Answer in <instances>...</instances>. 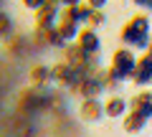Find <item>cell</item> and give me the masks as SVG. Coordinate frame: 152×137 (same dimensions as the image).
<instances>
[{"instance_id": "277c9868", "label": "cell", "mask_w": 152, "mask_h": 137, "mask_svg": "<svg viewBox=\"0 0 152 137\" xmlns=\"http://www.w3.org/2000/svg\"><path fill=\"white\" fill-rule=\"evenodd\" d=\"M102 92H107V86H104V81H102L99 74L84 79V81L74 89V94H81L84 99H99V94H102Z\"/></svg>"}, {"instance_id": "cb8c5ba5", "label": "cell", "mask_w": 152, "mask_h": 137, "mask_svg": "<svg viewBox=\"0 0 152 137\" xmlns=\"http://www.w3.org/2000/svg\"><path fill=\"white\" fill-rule=\"evenodd\" d=\"M147 8H152V0H150V3H147Z\"/></svg>"}, {"instance_id": "3957f363", "label": "cell", "mask_w": 152, "mask_h": 137, "mask_svg": "<svg viewBox=\"0 0 152 137\" xmlns=\"http://www.w3.org/2000/svg\"><path fill=\"white\" fill-rule=\"evenodd\" d=\"M58 8H61V5H56V3H46V5L36 13V26L43 28V31L56 28V26H58V15H61Z\"/></svg>"}, {"instance_id": "2e32d148", "label": "cell", "mask_w": 152, "mask_h": 137, "mask_svg": "<svg viewBox=\"0 0 152 137\" xmlns=\"http://www.w3.org/2000/svg\"><path fill=\"white\" fill-rule=\"evenodd\" d=\"M89 26H91V28L104 26V13H102V10H94V13H91V18H89Z\"/></svg>"}, {"instance_id": "9c48e42d", "label": "cell", "mask_w": 152, "mask_h": 137, "mask_svg": "<svg viewBox=\"0 0 152 137\" xmlns=\"http://www.w3.org/2000/svg\"><path fill=\"white\" fill-rule=\"evenodd\" d=\"M64 51H66V59L64 61H69L71 66H86L89 64V53L79 43H76V46H66Z\"/></svg>"}, {"instance_id": "7a4b0ae2", "label": "cell", "mask_w": 152, "mask_h": 137, "mask_svg": "<svg viewBox=\"0 0 152 137\" xmlns=\"http://www.w3.org/2000/svg\"><path fill=\"white\" fill-rule=\"evenodd\" d=\"M147 31H150V18H147V15H134L124 28H122V43L134 46Z\"/></svg>"}, {"instance_id": "30bf717a", "label": "cell", "mask_w": 152, "mask_h": 137, "mask_svg": "<svg viewBox=\"0 0 152 137\" xmlns=\"http://www.w3.org/2000/svg\"><path fill=\"white\" fill-rule=\"evenodd\" d=\"M104 109H107L109 117H122V114H127V102L122 97H109L104 102Z\"/></svg>"}, {"instance_id": "4fadbf2b", "label": "cell", "mask_w": 152, "mask_h": 137, "mask_svg": "<svg viewBox=\"0 0 152 137\" xmlns=\"http://www.w3.org/2000/svg\"><path fill=\"white\" fill-rule=\"evenodd\" d=\"M31 79H33V84H46V81L53 79V69H48V66H33Z\"/></svg>"}, {"instance_id": "5bb4252c", "label": "cell", "mask_w": 152, "mask_h": 137, "mask_svg": "<svg viewBox=\"0 0 152 137\" xmlns=\"http://www.w3.org/2000/svg\"><path fill=\"white\" fill-rule=\"evenodd\" d=\"M132 81H134V84H140V86H145V84H152V74L137 66V71H134V76H132Z\"/></svg>"}, {"instance_id": "d6986e66", "label": "cell", "mask_w": 152, "mask_h": 137, "mask_svg": "<svg viewBox=\"0 0 152 137\" xmlns=\"http://www.w3.org/2000/svg\"><path fill=\"white\" fill-rule=\"evenodd\" d=\"M86 3H89V5L94 8V10H102V8L107 5V0H86Z\"/></svg>"}, {"instance_id": "6da1fadb", "label": "cell", "mask_w": 152, "mask_h": 137, "mask_svg": "<svg viewBox=\"0 0 152 137\" xmlns=\"http://www.w3.org/2000/svg\"><path fill=\"white\" fill-rule=\"evenodd\" d=\"M112 69H114V74H117L122 81L132 79V76H134V71H137V59H134V53H132L129 48L114 51V56H112Z\"/></svg>"}, {"instance_id": "5b68a950", "label": "cell", "mask_w": 152, "mask_h": 137, "mask_svg": "<svg viewBox=\"0 0 152 137\" xmlns=\"http://www.w3.org/2000/svg\"><path fill=\"white\" fill-rule=\"evenodd\" d=\"M91 13H94V8L89 5V3H81V5L64 8V10H61V18H66V21H74V23H79V26H84V23H89Z\"/></svg>"}, {"instance_id": "8fae6325", "label": "cell", "mask_w": 152, "mask_h": 137, "mask_svg": "<svg viewBox=\"0 0 152 137\" xmlns=\"http://www.w3.org/2000/svg\"><path fill=\"white\" fill-rule=\"evenodd\" d=\"M145 125H147V117H142V114H137V112H129V114H124V130L127 132H140V130H145Z\"/></svg>"}, {"instance_id": "603a6c76", "label": "cell", "mask_w": 152, "mask_h": 137, "mask_svg": "<svg viewBox=\"0 0 152 137\" xmlns=\"http://www.w3.org/2000/svg\"><path fill=\"white\" fill-rule=\"evenodd\" d=\"M147 53H150V56H152V43H150V48H147Z\"/></svg>"}, {"instance_id": "ac0fdd59", "label": "cell", "mask_w": 152, "mask_h": 137, "mask_svg": "<svg viewBox=\"0 0 152 137\" xmlns=\"http://www.w3.org/2000/svg\"><path fill=\"white\" fill-rule=\"evenodd\" d=\"M150 43H152L150 33H145V36H142V38H140V41L134 43V48H140V51H147V48H150Z\"/></svg>"}, {"instance_id": "7c38bea8", "label": "cell", "mask_w": 152, "mask_h": 137, "mask_svg": "<svg viewBox=\"0 0 152 137\" xmlns=\"http://www.w3.org/2000/svg\"><path fill=\"white\" fill-rule=\"evenodd\" d=\"M58 31H61V36H64L66 41H71V38H79V23H74V21H66V18H61V23H58Z\"/></svg>"}, {"instance_id": "52a82bcc", "label": "cell", "mask_w": 152, "mask_h": 137, "mask_svg": "<svg viewBox=\"0 0 152 137\" xmlns=\"http://www.w3.org/2000/svg\"><path fill=\"white\" fill-rule=\"evenodd\" d=\"M129 107H132V112H137V114H142V117L150 119L152 117V92H140L129 102Z\"/></svg>"}, {"instance_id": "44dd1931", "label": "cell", "mask_w": 152, "mask_h": 137, "mask_svg": "<svg viewBox=\"0 0 152 137\" xmlns=\"http://www.w3.org/2000/svg\"><path fill=\"white\" fill-rule=\"evenodd\" d=\"M132 3H134V5H140V8H147V3H150V0H132Z\"/></svg>"}, {"instance_id": "ba28073f", "label": "cell", "mask_w": 152, "mask_h": 137, "mask_svg": "<svg viewBox=\"0 0 152 137\" xmlns=\"http://www.w3.org/2000/svg\"><path fill=\"white\" fill-rule=\"evenodd\" d=\"M102 114H107V109H104V104L99 99H84V104H81V117L84 119L96 122V119H102Z\"/></svg>"}, {"instance_id": "7402d4cb", "label": "cell", "mask_w": 152, "mask_h": 137, "mask_svg": "<svg viewBox=\"0 0 152 137\" xmlns=\"http://www.w3.org/2000/svg\"><path fill=\"white\" fill-rule=\"evenodd\" d=\"M48 3H56V5H61V0H48Z\"/></svg>"}, {"instance_id": "e0dca14e", "label": "cell", "mask_w": 152, "mask_h": 137, "mask_svg": "<svg viewBox=\"0 0 152 137\" xmlns=\"http://www.w3.org/2000/svg\"><path fill=\"white\" fill-rule=\"evenodd\" d=\"M46 3H48V0H23V5H26L28 10H36V13L41 10V8H43Z\"/></svg>"}, {"instance_id": "9a60e30c", "label": "cell", "mask_w": 152, "mask_h": 137, "mask_svg": "<svg viewBox=\"0 0 152 137\" xmlns=\"http://www.w3.org/2000/svg\"><path fill=\"white\" fill-rule=\"evenodd\" d=\"M0 33H3V36H10L13 33V23H10V18H8L5 13H3V18H0Z\"/></svg>"}, {"instance_id": "ffe728a7", "label": "cell", "mask_w": 152, "mask_h": 137, "mask_svg": "<svg viewBox=\"0 0 152 137\" xmlns=\"http://www.w3.org/2000/svg\"><path fill=\"white\" fill-rule=\"evenodd\" d=\"M61 5L71 8V5H81V0H61Z\"/></svg>"}, {"instance_id": "8992f818", "label": "cell", "mask_w": 152, "mask_h": 137, "mask_svg": "<svg viewBox=\"0 0 152 137\" xmlns=\"http://www.w3.org/2000/svg\"><path fill=\"white\" fill-rule=\"evenodd\" d=\"M79 46H81L89 56H96L99 48H102V41H99V36H96L94 28H84V31L79 33Z\"/></svg>"}]
</instances>
